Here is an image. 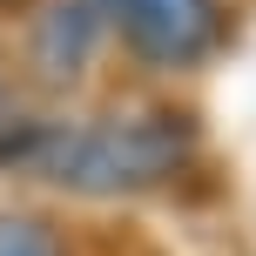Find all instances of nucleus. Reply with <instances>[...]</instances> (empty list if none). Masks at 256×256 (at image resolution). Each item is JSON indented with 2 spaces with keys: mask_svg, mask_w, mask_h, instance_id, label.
Instances as JSON below:
<instances>
[{
  "mask_svg": "<svg viewBox=\"0 0 256 256\" xmlns=\"http://www.w3.org/2000/svg\"><path fill=\"white\" fill-rule=\"evenodd\" d=\"M196 128L176 108H135V115H102V122H20L14 135H0V162H27L40 176H54L61 189L81 196H128L155 189L189 162Z\"/></svg>",
  "mask_w": 256,
  "mask_h": 256,
  "instance_id": "obj_1",
  "label": "nucleus"
},
{
  "mask_svg": "<svg viewBox=\"0 0 256 256\" xmlns=\"http://www.w3.org/2000/svg\"><path fill=\"white\" fill-rule=\"evenodd\" d=\"M94 7L155 68H202L216 54V40H222L216 0H94Z\"/></svg>",
  "mask_w": 256,
  "mask_h": 256,
  "instance_id": "obj_2",
  "label": "nucleus"
},
{
  "mask_svg": "<svg viewBox=\"0 0 256 256\" xmlns=\"http://www.w3.org/2000/svg\"><path fill=\"white\" fill-rule=\"evenodd\" d=\"M94 27H102V7L94 0H54L34 27V61L48 74H81L88 68V48H94Z\"/></svg>",
  "mask_w": 256,
  "mask_h": 256,
  "instance_id": "obj_3",
  "label": "nucleus"
},
{
  "mask_svg": "<svg viewBox=\"0 0 256 256\" xmlns=\"http://www.w3.org/2000/svg\"><path fill=\"white\" fill-rule=\"evenodd\" d=\"M0 256H61V236L34 216H0Z\"/></svg>",
  "mask_w": 256,
  "mask_h": 256,
  "instance_id": "obj_4",
  "label": "nucleus"
}]
</instances>
